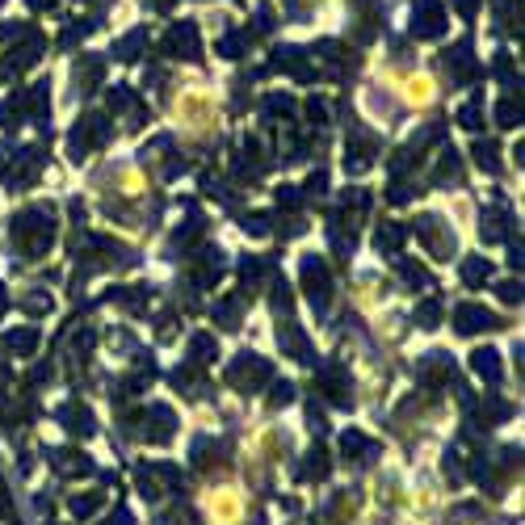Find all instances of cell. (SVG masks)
Masks as SVG:
<instances>
[{
    "mask_svg": "<svg viewBox=\"0 0 525 525\" xmlns=\"http://www.w3.org/2000/svg\"><path fill=\"white\" fill-rule=\"evenodd\" d=\"M206 508H210V517H215V521H236L240 517V500L231 492H210Z\"/></svg>",
    "mask_w": 525,
    "mask_h": 525,
    "instance_id": "cell-3",
    "label": "cell"
},
{
    "mask_svg": "<svg viewBox=\"0 0 525 525\" xmlns=\"http://www.w3.org/2000/svg\"><path fill=\"white\" fill-rule=\"evenodd\" d=\"M181 114L189 118L193 131H202V126L210 122V110H206V101H202V97H185V101H181Z\"/></svg>",
    "mask_w": 525,
    "mask_h": 525,
    "instance_id": "cell-5",
    "label": "cell"
},
{
    "mask_svg": "<svg viewBox=\"0 0 525 525\" xmlns=\"http://www.w3.org/2000/svg\"><path fill=\"white\" fill-rule=\"evenodd\" d=\"M496 118H500V126H513V118H517V105H513V101H504L500 110H496Z\"/></svg>",
    "mask_w": 525,
    "mask_h": 525,
    "instance_id": "cell-9",
    "label": "cell"
},
{
    "mask_svg": "<svg viewBox=\"0 0 525 525\" xmlns=\"http://www.w3.org/2000/svg\"><path fill=\"white\" fill-rule=\"evenodd\" d=\"M429 88H433L429 80H416V84H412V101H429V97H433Z\"/></svg>",
    "mask_w": 525,
    "mask_h": 525,
    "instance_id": "cell-10",
    "label": "cell"
},
{
    "mask_svg": "<svg viewBox=\"0 0 525 525\" xmlns=\"http://www.w3.org/2000/svg\"><path fill=\"white\" fill-rule=\"evenodd\" d=\"M475 370H479V374H488V379H496V374H500L496 353H475Z\"/></svg>",
    "mask_w": 525,
    "mask_h": 525,
    "instance_id": "cell-7",
    "label": "cell"
},
{
    "mask_svg": "<svg viewBox=\"0 0 525 525\" xmlns=\"http://www.w3.org/2000/svg\"><path fill=\"white\" fill-rule=\"evenodd\" d=\"M169 50H185V59H198V30H193L189 21L173 26V34H169Z\"/></svg>",
    "mask_w": 525,
    "mask_h": 525,
    "instance_id": "cell-2",
    "label": "cell"
},
{
    "mask_svg": "<svg viewBox=\"0 0 525 525\" xmlns=\"http://www.w3.org/2000/svg\"><path fill=\"white\" fill-rule=\"evenodd\" d=\"M458 332H479V328H496V320L488 311H479V307H458Z\"/></svg>",
    "mask_w": 525,
    "mask_h": 525,
    "instance_id": "cell-4",
    "label": "cell"
},
{
    "mask_svg": "<svg viewBox=\"0 0 525 525\" xmlns=\"http://www.w3.org/2000/svg\"><path fill=\"white\" fill-rule=\"evenodd\" d=\"M475 155H479V164H484V169H496V151H492V143H479Z\"/></svg>",
    "mask_w": 525,
    "mask_h": 525,
    "instance_id": "cell-8",
    "label": "cell"
},
{
    "mask_svg": "<svg viewBox=\"0 0 525 525\" xmlns=\"http://www.w3.org/2000/svg\"><path fill=\"white\" fill-rule=\"evenodd\" d=\"M466 278H470V282L488 278V265H484V260H470V265H466Z\"/></svg>",
    "mask_w": 525,
    "mask_h": 525,
    "instance_id": "cell-11",
    "label": "cell"
},
{
    "mask_svg": "<svg viewBox=\"0 0 525 525\" xmlns=\"http://www.w3.org/2000/svg\"><path fill=\"white\" fill-rule=\"evenodd\" d=\"M412 17H416V21H412L416 38H437V34L446 30V9L437 5V0H420Z\"/></svg>",
    "mask_w": 525,
    "mask_h": 525,
    "instance_id": "cell-1",
    "label": "cell"
},
{
    "mask_svg": "<svg viewBox=\"0 0 525 525\" xmlns=\"http://www.w3.org/2000/svg\"><path fill=\"white\" fill-rule=\"evenodd\" d=\"M458 9H462V13H470V9H475V0H458Z\"/></svg>",
    "mask_w": 525,
    "mask_h": 525,
    "instance_id": "cell-13",
    "label": "cell"
},
{
    "mask_svg": "<svg viewBox=\"0 0 525 525\" xmlns=\"http://www.w3.org/2000/svg\"><path fill=\"white\" fill-rule=\"evenodd\" d=\"M30 5H34V9H50V5H55V0H30Z\"/></svg>",
    "mask_w": 525,
    "mask_h": 525,
    "instance_id": "cell-12",
    "label": "cell"
},
{
    "mask_svg": "<svg viewBox=\"0 0 525 525\" xmlns=\"http://www.w3.org/2000/svg\"><path fill=\"white\" fill-rule=\"evenodd\" d=\"M143 42H147V34H143V30H135V34H126V38L114 46V55H118V59H135V50H139Z\"/></svg>",
    "mask_w": 525,
    "mask_h": 525,
    "instance_id": "cell-6",
    "label": "cell"
}]
</instances>
